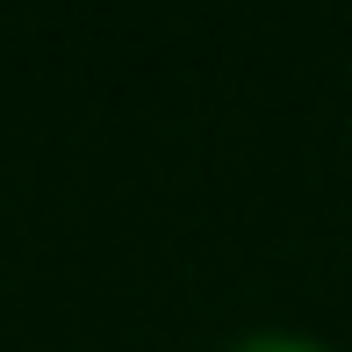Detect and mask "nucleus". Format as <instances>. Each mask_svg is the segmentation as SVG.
<instances>
[{"instance_id": "f257e3e1", "label": "nucleus", "mask_w": 352, "mask_h": 352, "mask_svg": "<svg viewBox=\"0 0 352 352\" xmlns=\"http://www.w3.org/2000/svg\"><path fill=\"white\" fill-rule=\"evenodd\" d=\"M230 352H324L316 338H295V331H259V338H245V345H230Z\"/></svg>"}]
</instances>
